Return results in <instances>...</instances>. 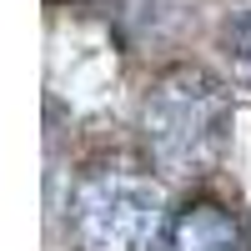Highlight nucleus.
<instances>
[{
  "mask_svg": "<svg viewBox=\"0 0 251 251\" xmlns=\"http://www.w3.org/2000/svg\"><path fill=\"white\" fill-rule=\"evenodd\" d=\"M231 131V96L201 66H171L141 106V136L166 176L206 171Z\"/></svg>",
  "mask_w": 251,
  "mask_h": 251,
  "instance_id": "f257e3e1",
  "label": "nucleus"
},
{
  "mask_svg": "<svg viewBox=\"0 0 251 251\" xmlns=\"http://www.w3.org/2000/svg\"><path fill=\"white\" fill-rule=\"evenodd\" d=\"M161 191L131 171H91L71 191V236L80 251H151Z\"/></svg>",
  "mask_w": 251,
  "mask_h": 251,
  "instance_id": "f03ea898",
  "label": "nucleus"
},
{
  "mask_svg": "<svg viewBox=\"0 0 251 251\" xmlns=\"http://www.w3.org/2000/svg\"><path fill=\"white\" fill-rule=\"evenodd\" d=\"M161 251H241V226L236 216L216 201H191L181 206L166 226Z\"/></svg>",
  "mask_w": 251,
  "mask_h": 251,
  "instance_id": "7ed1b4c3",
  "label": "nucleus"
},
{
  "mask_svg": "<svg viewBox=\"0 0 251 251\" xmlns=\"http://www.w3.org/2000/svg\"><path fill=\"white\" fill-rule=\"evenodd\" d=\"M226 55H231L236 75L251 86V10H246V15H236L231 25H226Z\"/></svg>",
  "mask_w": 251,
  "mask_h": 251,
  "instance_id": "20e7f679",
  "label": "nucleus"
}]
</instances>
